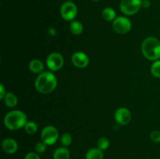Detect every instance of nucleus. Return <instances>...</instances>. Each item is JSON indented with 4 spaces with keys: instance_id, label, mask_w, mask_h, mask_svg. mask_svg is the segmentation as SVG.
Returning <instances> with one entry per match:
<instances>
[{
    "instance_id": "nucleus-6",
    "label": "nucleus",
    "mask_w": 160,
    "mask_h": 159,
    "mask_svg": "<svg viewBox=\"0 0 160 159\" xmlns=\"http://www.w3.org/2000/svg\"><path fill=\"white\" fill-rule=\"evenodd\" d=\"M131 21L126 17L120 16L112 21V28L117 33L120 34H125L131 29Z\"/></svg>"
},
{
    "instance_id": "nucleus-13",
    "label": "nucleus",
    "mask_w": 160,
    "mask_h": 159,
    "mask_svg": "<svg viewBox=\"0 0 160 159\" xmlns=\"http://www.w3.org/2000/svg\"><path fill=\"white\" fill-rule=\"evenodd\" d=\"M103 157H104L103 151L98 147L90 148L85 154V159H103Z\"/></svg>"
},
{
    "instance_id": "nucleus-22",
    "label": "nucleus",
    "mask_w": 160,
    "mask_h": 159,
    "mask_svg": "<svg viewBox=\"0 0 160 159\" xmlns=\"http://www.w3.org/2000/svg\"><path fill=\"white\" fill-rule=\"evenodd\" d=\"M46 148H47V145L42 141L36 143L34 150H35V152H37L38 154H42V153H44L45 151H46Z\"/></svg>"
},
{
    "instance_id": "nucleus-11",
    "label": "nucleus",
    "mask_w": 160,
    "mask_h": 159,
    "mask_svg": "<svg viewBox=\"0 0 160 159\" xmlns=\"http://www.w3.org/2000/svg\"><path fill=\"white\" fill-rule=\"evenodd\" d=\"M2 147L6 154H13L18 150V144L14 139L6 138L3 140L2 143Z\"/></svg>"
},
{
    "instance_id": "nucleus-20",
    "label": "nucleus",
    "mask_w": 160,
    "mask_h": 159,
    "mask_svg": "<svg viewBox=\"0 0 160 159\" xmlns=\"http://www.w3.org/2000/svg\"><path fill=\"white\" fill-rule=\"evenodd\" d=\"M151 73L155 77L160 78V59L153 62L151 66Z\"/></svg>"
},
{
    "instance_id": "nucleus-19",
    "label": "nucleus",
    "mask_w": 160,
    "mask_h": 159,
    "mask_svg": "<svg viewBox=\"0 0 160 159\" xmlns=\"http://www.w3.org/2000/svg\"><path fill=\"white\" fill-rule=\"evenodd\" d=\"M109 147V140L106 137H101L97 141V147L102 151H106Z\"/></svg>"
},
{
    "instance_id": "nucleus-21",
    "label": "nucleus",
    "mask_w": 160,
    "mask_h": 159,
    "mask_svg": "<svg viewBox=\"0 0 160 159\" xmlns=\"http://www.w3.org/2000/svg\"><path fill=\"white\" fill-rule=\"evenodd\" d=\"M72 141H73L72 136L70 133H68V132H65V133H63L61 136L60 142L63 147H67L68 146H70L71 144Z\"/></svg>"
},
{
    "instance_id": "nucleus-17",
    "label": "nucleus",
    "mask_w": 160,
    "mask_h": 159,
    "mask_svg": "<svg viewBox=\"0 0 160 159\" xmlns=\"http://www.w3.org/2000/svg\"><path fill=\"white\" fill-rule=\"evenodd\" d=\"M70 30L71 33L74 35H79L84 31L83 24L78 20H73L70 24Z\"/></svg>"
},
{
    "instance_id": "nucleus-23",
    "label": "nucleus",
    "mask_w": 160,
    "mask_h": 159,
    "mask_svg": "<svg viewBox=\"0 0 160 159\" xmlns=\"http://www.w3.org/2000/svg\"><path fill=\"white\" fill-rule=\"evenodd\" d=\"M150 139L154 143H160V131L157 129L152 131L150 133Z\"/></svg>"
},
{
    "instance_id": "nucleus-18",
    "label": "nucleus",
    "mask_w": 160,
    "mask_h": 159,
    "mask_svg": "<svg viewBox=\"0 0 160 159\" xmlns=\"http://www.w3.org/2000/svg\"><path fill=\"white\" fill-rule=\"evenodd\" d=\"M24 130L26 131L27 133L30 134V135H33V134L36 133L38 131V126L37 123L33 121H28L24 126Z\"/></svg>"
},
{
    "instance_id": "nucleus-9",
    "label": "nucleus",
    "mask_w": 160,
    "mask_h": 159,
    "mask_svg": "<svg viewBox=\"0 0 160 159\" xmlns=\"http://www.w3.org/2000/svg\"><path fill=\"white\" fill-rule=\"evenodd\" d=\"M72 63L75 67L80 69H84L87 67L89 64V58L83 51H76L72 55Z\"/></svg>"
},
{
    "instance_id": "nucleus-29",
    "label": "nucleus",
    "mask_w": 160,
    "mask_h": 159,
    "mask_svg": "<svg viewBox=\"0 0 160 159\" xmlns=\"http://www.w3.org/2000/svg\"><path fill=\"white\" fill-rule=\"evenodd\" d=\"M158 159H160V158H158Z\"/></svg>"
},
{
    "instance_id": "nucleus-27",
    "label": "nucleus",
    "mask_w": 160,
    "mask_h": 159,
    "mask_svg": "<svg viewBox=\"0 0 160 159\" xmlns=\"http://www.w3.org/2000/svg\"><path fill=\"white\" fill-rule=\"evenodd\" d=\"M48 33H49L52 36H56V31L53 27H50L49 29H48Z\"/></svg>"
},
{
    "instance_id": "nucleus-24",
    "label": "nucleus",
    "mask_w": 160,
    "mask_h": 159,
    "mask_svg": "<svg viewBox=\"0 0 160 159\" xmlns=\"http://www.w3.org/2000/svg\"><path fill=\"white\" fill-rule=\"evenodd\" d=\"M24 159H41L40 156L37 152H28L25 155Z\"/></svg>"
},
{
    "instance_id": "nucleus-16",
    "label": "nucleus",
    "mask_w": 160,
    "mask_h": 159,
    "mask_svg": "<svg viewBox=\"0 0 160 159\" xmlns=\"http://www.w3.org/2000/svg\"><path fill=\"white\" fill-rule=\"evenodd\" d=\"M5 104L9 108H13L17 104V98L13 93L12 92H8L6 93V96L3 98Z\"/></svg>"
},
{
    "instance_id": "nucleus-15",
    "label": "nucleus",
    "mask_w": 160,
    "mask_h": 159,
    "mask_svg": "<svg viewBox=\"0 0 160 159\" xmlns=\"http://www.w3.org/2000/svg\"><path fill=\"white\" fill-rule=\"evenodd\" d=\"M102 17L106 21H113L117 18V13L112 8L106 7L102 12Z\"/></svg>"
},
{
    "instance_id": "nucleus-7",
    "label": "nucleus",
    "mask_w": 160,
    "mask_h": 159,
    "mask_svg": "<svg viewBox=\"0 0 160 159\" xmlns=\"http://www.w3.org/2000/svg\"><path fill=\"white\" fill-rule=\"evenodd\" d=\"M78 14V7L76 4L71 1H67L62 4L60 7V15L63 20L67 21L73 20Z\"/></svg>"
},
{
    "instance_id": "nucleus-3",
    "label": "nucleus",
    "mask_w": 160,
    "mask_h": 159,
    "mask_svg": "<svg viewBox=\"0 0 160 159\" xmlns=\"http://www.w3.org/2000/svg\"><path fill=\"white\" fill-rule=\"evenodd\" d=\"M142 51L148 60H158L160 58V41L155 37H147L142 44Z\"/></svg>"
},
{
    "instance_id": "nucleus-14",
    "label": "nucleus",
    "mask_w": 160,
    "mask_h": 159,
    "mask_svg": "<svg viewBox=\"0 0 160 159\" xmlns=\"http://www.w3.org/2000/svg\"><path fill=\"white\" fill-rule=\"evenodd\" d=\"M28 67L30 71L34 73H41L44 70V64L39 59H32L29 62Z\"/></svg>"
},
{
    "instance_id": "nucleus-25",
    "label": "nucleus",
    "mask_w": 160,
    "mask_h": 159,
    "mask_svg": "<svg viewBox=\"0 0 160 159\" xmlns=\"http://www.w3.org/2000/svg\"><path fill=\"white\" fill-rule=\"evenodd\" d=\"M6 94V90H5V87L2 84H0V99L3 100V98H5Z\"/></svg>"
},
{
    "instance_id": "nucleus-26",
    "label": "nucleus",
    "mask_w": 160,
    "mask_h": 159,
    "mask_svg": "<svg viewBox=\"0 0 160 159\" xmlns=\"http://www.w3.org/2000/svg\"><path fill=\"white\" fill-rule=\"evenodd\" d=\"M142 7L147 9V8L151 6V2L149 0H142Z\"/></svg>"
},
{
    "instance_id": "nucleus-28",
    "label": "nucleus",
    "mask_w": 160,
    "mask_h": 159,
    "mask_svg": "<svg viewBox=\"0 0 160 159\" xmlns=\"http://www.w3.org/2000/svg\"><path fill=\"white\" fill-rule=\"evenodd\" d=\"M92 1H93V2H98V1H99V0H92Z\"/></svg>"
},
{
    "instance_id": "nucleus-12",
    "label": "nucleus",
    "mask_w": 160,
    "mask_h": 159,
    "mask_svg": "<svg viewBox=\"0 0 160 159\" xmlns=\"http://www.w3.org/2000/svg\"><path fill=\"white\" fill-rule=\"evenodd\" d=\"M70 152L67 147H60L55 150L53 153V159H69Z\"/></svg>"
},
{
    "instance_id": "nucleus-2",
    "label": "nucleus",
    "mask_w": 160,
    "mask_h": 159,
    "mask_svg": "<svg viewBox=\"0 0 160 159\" xmlns=\"http://www.w3.org/2000/svg\"><path fill=\"white\" fill-rule=\"evenodd\" d=\"M27 122V115L20 110H13L8 112L3 120L5 126L9 130H17L24 127Z\"/></svg>"
},
{
    "instance_id": "nucleus-1",
    "label": "nucleus",
    "mask_w": 160,
    "mask_h": 159,
    "mask_svg": "<svg viewBox=\"0 0 160 159\" xmlns=\"http://www.w3.org/2000/svg\"><path fill=\"white\" fill-rule=\"evenodd\" d=\"M34 86L39 93L50 94L57 87V78L51 71H43L36 78Z\"/></svg>"
},
{
    "instance_id": "nucleus-5",
    "label": "nucleus",
    "mask_w": 160,
    "mask_h": 159,
    "mask_svg": "<svg viewBox=\"0 0 160 159\" xmlns=\"http://www.w3.org/2000/svg\"><path fill=\"white\" fill-rule=\"evenodd\" d=\"M59 138V132L55 126H47L44 128L41 132V139L47 146L56 143Z\"/></svg>"
},
{
    "instance_id": "nucleus-10",
    "label": "nucleus",
    "mask_w": 160,
    "mask_h": 159,
    "mask_svg": "<svg viewBox=\"0 0 160 159\" xmlns=\"http://www.w3.org/2000/svg\"><path fill=\"white\" fill-rule=\"evenodd\" d=\"M115 119L118 124L125 126L128 125L131 120V113L127 108H119L115 112Z\"/></svg>"
},
{
    "instance_id": "nucleus-4",
    "label": "nucleus",
    "mask_w": 160,
    "mask_h": 159,
    "mask_svg": "<svg viewBox=\"0 0 160 159\" xmlns=\"http://www.w3.org/2000/svg\"><path fill=\"white\" fill-rule=\"evenodd\" d=\"M142 5V0H121L120 9L124 15L132 16L140 10Z\"/></svg>"
},
{
    "instance_id": "nucleus-8",
    "label": "nucleus",
    "mask_w": 160,
    "mask_h": 159,
    "mask_svg": "<svg viewBox=\"0 0 160 159\" xmlns=\"http://www.w3.org/2000/svg\"><path fill=\"white\" fill-rule=\"evenodd\" d=\"M64 64V59L59 52H52L46 59V65L50 71H57L60 70Z\"/></svg>"
}]
</instances>
